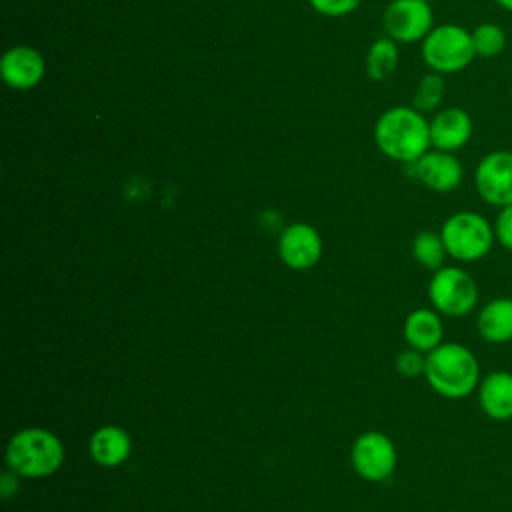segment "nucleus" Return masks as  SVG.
Returning a JSON list of instances; mask_svg holds the SVG:
<instances>
[{
	"mask_svg": "<svg viewBox=\"0 0 512 512\" xmlns=\"http://www.w3.org/2000/svg\"><path fill=\"white\" fill-rule=\"evenodd\" d=\"M2 80L14 90H30L38 86L46 74L44 56L32 46H12L0 60Z\"/></svg>",
	"mask_w": 512,
	"mask_h": 512,
	"instance_id": "12",
	"label": "nucleus"
},
{
	"mask_svg": "<svg viewBox=\"0 0 512 512\" xmlns=\"http://www.w3.org/2000/svg\"><path fill=\"white\" fill-rule=\"evenodd\" d=\"M398 42L392 40L390 36H382L378 40L372 42V46L368 48L366 54V74L374 80V82H384L388 80L396 66H398Z\"/></svg>",
	"mask_w": 512,
	"mask_h": 512,
	"instance_id": "18",
	"label": "nucleus"
},
{
	"mask_svg": "<svg viewBox=\"0 0 512 512\" xmlns=\"http://www.w3.org/2000/svg\"><path fill=\"white\" fill-rule=\"evenodd\" d=\"M482 340L490 344H506L512 340V298H494L484 304L476 318Z\"/></svg>",
	"mask_w": 512,
	"mask_h": 512,
	"instance_id": "17",
	"label": "nucleus"
},
{
	"mask_svg": "<svg viewBox=\"0 0 512 512\" xmlns=\"http://www.w3.org/2000/svg\"><path fill=\"white\" fill-rule=\"evenodd\" d=\"M428 296L436 312L448 318H462L478 304V286L474 278L458 266H442L428 284Z\"/></svg>",
	"mask_w": 512,
	"mask_h": 512,
	"instance_id": "6",
	"label": "nucleus"
},
{
	"mask_svg": "<svg viewBox=\"0 0 512 512\" xmlns=\"http://www.w3.org/2000/svg\"><path fill=\"white\" fill-rule=\"evenodd\" d=\"M88 450L96 464L104 468H116L128 460L132 452V440L124 428L104 424L90 436Z\"/></svg>",
	"mask_w": 512,
	"mask_h": 512,
	"instance_id": "15",
	"label": "nucleus"
},
{
	"mask_svg": "<svg viewBox=\"0 0 512 512\" xmlns=\"http://www.w3.org/2000/svg\"><path fill=\"white\" fill-rule=\"evenodd\" d=\"M308 2L318 14L338 18L354 12L362 0H308Z\"/></svg>",
	"mask_w": 512,
	"mask_h": 512,
	"instance_id": "23",
	"label": "nucleus"
},
{
	"mask_svg": "<svg viewBox=\"0 0 512 512\" xmlns=\"http://www.w3.org/2000/svg\"><path fill=\"white\" fill-rule=\"evenodd\" d=\"M502 10H506V12H512V0H494Z\"/></svg>",
	"mask_w": 512,
	"mask_h": 512,
	"instance_id": "26",
	"label": "nucleus"
},
{
	"mask_svg": "<svg viewBox=\"0 0 512 512\" xmlns=\"http://www.w3.org/2000/svg\"><path fill=\"white\" fill-rule=\"evenodd\" d=\"M396 370L404 378H416V376L424 374L426 372V356H424V352H420L416 348H408V350L400 352L398 358H396Z\"/></svg>",
	"mask_w": 512,
	"mask_h": 512,
	"instance_id": "22",
	"label": "nucleus"
},
{
	"mask_svg": "<svg viewBox=\"0 0 512 512\" xmlns=\"http://www.w3.org/2000/svg\"><path fill=\"white\" fill-rule=\"evenodd\" d=\"M442 336V320L436 310L418 308L412 310L404 320V340L410 348L428 354L442 344Z\"/></svg>",
	"mask_w": 512,
	"mask_h": 512,
	"instance_id": "16",
	"label": "nucleus"
},
{
	"mask_svg": "<svg viewBox=\"0 0 512 512\" xmlns=\"http://www.w3.org/2000/svg\"><path fill=\"white\" fill-rule=\"evenodd\" d=\"M18 474L14 472V470H6V472H2V476H0V494H2V498H10L12 494H16L18 492Z\"/></svg>",
	"mask_w": 512,
	"mask_h": 512,
	"instance_id": "25",
	"label": "nucleus"
},
{
	"mask_svg": "<svg viewBox=\"0 0 512 512\" xmlns=\"http://www.w3.org/2000/svg\"><path fill=\"white\" fill-rule=\"evenodd\" d=\"M496 242L512 252V204L500 208L496 222H494Z\"/></svg>",
	"mask_w": 512,
	"mask_h": 512,
	"instance_id": "24",
	"label": "nucleus"
},
{
	"mask_svg": "<svg viewBox=\"0 0 512 512\" xmlns=\"http://www.w3.org/2000/svg\"><path fill=\"white\" fill-rule=\"evenodd\" d=\"M408 166H412V174L422 186L438 194L454 192L464 180L462 162L454 156V152L430 148L414 164Z\"/></svg>",
	"mask_w": 512,
	"mask_h": 512,
	"instance_id": "10",
	"label": "nucleus"
},
{
	"mask_svg": "<svg viewBox=\"0 0 512 512\" xmlns=\"http://www.w3.org/2000/svg\"><path fill=\"white\" fill-rule=\"evenodd\" d=\"M478 196L496 208L512 204V150H492L480 158L474 170Z\"/></svg>",
	"mask_w": 512,
	"mask_h": 512,
	"instance_id": "9",
	"label": "nucleus"
},
{
	"mask_svg": "<svg viewBox=\"0 0 512 512\" xmlns=\"http://www.w3.org/2000/svg\"><path fill=\"white\" fill-rule=\"evenodd\" d=\"M412 256L420 266L436 272L444 266V258L448 256V252L440 234L432 230H422L412 240Z\"/></svg>",
	"mask_w": 512,
	"mask_h": 512,
	"instance_id": "19",
	"label": "nucleus"
},
{
	"mask_svg": "<svg viewBox=\"0 0 512 512\" xmlns=\"http://www.w3.org/2000/svg\"><path fill=\"white\" fill-rule=\"evenodd\" d=\"M444 92H446L444 76L430 70L416 84V90H414V96H412V106L422 114L438 112L440 104L444 100Z\"/></svg>",
	"mask_w": 512,
	"mask_h": 512,
	"instance_id": "20",
	"label": "nucleus"
},
{
	"mask_svg": "<svg viewBox=\"0 0 512 512\" xmlns=\"http://www.w3.org/2000/svg\"><path fill=\"white\" fill-rule=\"evenodd\" d=\"M478 404L482 412L498 422L512 418V372L494 370L478 384Z\"/></svg>",
	"mask_w": 512,
	"mask_h": 512,
	"instance_id": "14",
	"label": "nucleus"
},
{
	"mask_svg": "<svg viewBox=\"0 0 512 512\" xmlns=\"http://www.w3.org/2000/svg\"><path fill=\"white\" fill-rule=\"evenodd\" d=\"M396 448L382 432L360 434L350 450V462L358 476L368 482H382L392 476L396 468Z\"/></svg>",
	"mask_w": 512,
	"mask_h": 512,
	"instance_id": "8",
	"label": "nucleus"
},
{
	"mask_svg": "<svg viewBox=\"0 0 512 512\" xmlns=\"http://www.w3.org/2000/svg\"><path fill=\"white\" fill-rule=\"evenodd\" d=\"M476 56L496 58L506 50V32L496 22H482L470 30Z\"/></svg>",
	"mask_w": 512,
	"mask_h": 512,
	"instance_id": "21",
	"label": "nucleus"
},
{
	"mask_svg": "<svg viewBox=\"0 0 512 512\" xmlns=\"http://www.w3.org/2000/svg\"><path fill=\"white\" fill-rule=\"evenodd\" d=\"M382 26L386 36L396 42H422L434 28V10L426 0H392L384 14Z\"/></svg>",
	"mask_w": 512,
	"mask_h": 512,
	"instance_id": "7",
	"label": "nucleus"
},
{
	"mask_svg": "<svg viewBox=\"0 0 512 512\" xmlns=\"http://www.w3.org/2000/svg\"><path fill=\"white\" fill-rule=\"evenodd\" d=\"M278 254L292 270H308L316 266L322 256L320 232L306 222L286 226L278 240Z\"/></svg>",
	"mask_w": 512,
	"mask_h": 512,
	"instance_id": "11",
	"label": "nucleus"
},
{
	"mask_svg": "<svg viewBox=\"0 0 512 512\" xmlns=\"http://www.w3.org/2000/svg\"><path fill=\"white\" fill-rule=\"evenodd\" d=\"M472 132V116L460 106L440 108L430 120V144L436 150L458 152L470 142Z\"/></svg>",
	"mask_w": 512,
	"mask_h": 512,
	"instance_id": "13",
	"label": "nucleus"
},
{
	"mask_svg": "<svg viewBox=\"0 0 512 512\" xmlns=\"http://www.w3.org/2000/svg\"><path fill=\"white\" fill-rule=\"evenodd\" d=\"M426 2H432V0H426Z\"/></svg>",
	"mask_w": 512,
	"mask_h": 512,
	"instance_id": "27",
	"label": "nucleus"
},
{
	"mask_svg": "<svg viewBox=\"0 0 512 512\" xmlns=\"http://www.w3.org/2000/svg\"><path fill=\"white\" fill-rule=\"evenodd\" d=\"M374 142L390 160L414 164L430 144V120L414 106H392L374 124Z\"/></svg>",
	"mask_w": 512,
	"mask_h": 512,
	"instance_id": "1",
	"label": "nucleus"
},
{
	"mask_svg": "<svg viewBox=\"0 0 512 512\" xmlns=\"http://www.w3.org/2000/svg\"><path fill=\"white\" fill-rule=\"evenodd\" d=\"M440 236L448 256L458 262L482 260L496 240L494 226L478 212L460 210L446 218Z\"/></svg>",
	"mask_w": 512,
	"mask_h": 512,
	"instance_id": "5",
	"label": "nucleus"
},
{
	"mask_svg": "<svg viewBox=\"0 0 512 512\" xmlns=\"http://www.w3.org/2000/svg\"><path fill=\"white\" fill-rule=\"evenodd\" d=\"M6 462L20 478H46L62 466L64 446L60 438L46 428H24L10 438Z\"/></svg>",
	"mask_w": 512,
	"mask_h": 512,
	"instance_id": "3",
	"label": "nucleus"
},
{
	"mask_svg": "<svg viewBox=\"0 0 512 512\" xmlns=\"http://www.w3.org/2000/svg\"><path fill=\"white\" fill-rule=\"evenodd\" d=\"M420 52L424 64L442 76L466 70L476 58L472 34L460 24L434 26L422 40Z\"/></svg>",
	"mask_w": 512,
	"mask_h": 512,
	"instance_id": "4",
	"label": "nucleus"
},
{
	"mask_svg": "<svg viewBox=\"0 0 512 512\" xmlns=\"http://www.w3.org/2000/svg\"><path fill=\"white\" fill-rule=\"evenodd\" d=\"M424 376L432 390L448 400L470 396L482 380L476 356L458 342H442L428 352Z\"/></svg>",
	"mask_w": 512,
	"mask_h": 512,
	"instance_id": "2",
	"label": "nucleus"
}]
</instances>
